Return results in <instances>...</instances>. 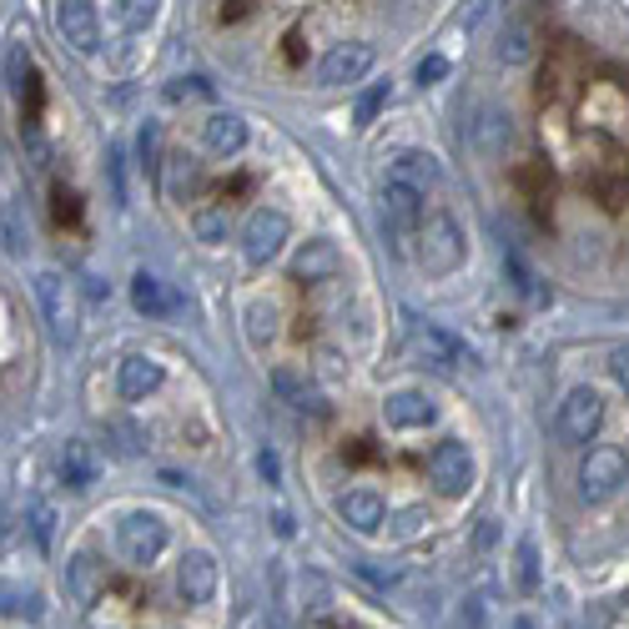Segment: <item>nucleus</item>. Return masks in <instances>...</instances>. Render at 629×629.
Wrapping results in <instances>:
<instances>
[{
    "instance_id": "nucleus-33",
    "label": "nucleus",
    "mask_w": 629,
    "mask_h": 629,
    "mask_svg": "<svg viewBox=\"0 0 629 629\" xmlns=\"http://www.w3.org/2000/svg\"><path fill=\"white\" fill-rule=\"evenodd\" d=\"M449 76V56H423L418 60V86H439Z\"/></svg>"
},
{
    "instance_id": "nucleus-34",
    "label": "nucleus",
    "mask_w": 629,
    "mask_h": 629,
    "mask_svg": "<svg viewBox=\"0 0 629 629\" xmlns=\"http://www.w3.org/2000/svg\"><path fill=\"white\" fill-rule=\"evenodd\" d=\"M609 373H615V383L629 393V347H615V357H609Z\"/></svg>"
},
{
    "instance_id": "nucleus-37",
    "label": "nucleus",
    "mask_w": 629,
    "mask_h": 629,
    "mask_svg": "<svg viewBox=\"0 0 629 629\" xmlns=\"http://www.w3.org/2000/svg\"><path fill=\"white\" fill-rule=\"evenodd\" d=\"M514 629H539V625H529V619H519V625H514Z\"/></svg>"
},
{
    "instance_id": "nucleus-2",
    "label": "nucleus",
    "mask_w": 629,
    "mask_h": 629,
    "mask_svg": "<svg viewBox=\"0 0 629 629\" xmlns=\"http://www.w3.org/2000/svg\"><path fill=\"white\" fill-rule=\"evenodd\" d=\"M117 554L131 570H152L156 559L167 554V523L152 509H131L117 519Z\"/></svg>"
},
{
    "instance_id": "nucleus-36",
    "label": "nucleus",
    "mask_w": 629,
    "mask_h": 629,
    "mask_svg": "<svg viewBox=\"0 0 629 629\" xmlns=\"http://www.w3.org/2000/svg\"><path fill=\"white\" fill-rule=\"evenodd\" d=\"M494 5H499V0H478L474 11H468V25H478V21H484V15H488V11H494Z\"/></svg>"
},
{
    "instance_id": "nucleus-26",
    "label": "nucleus",
    "mask_w": 629,
    "mask_h": 629,
    "mask_svg": "<svg viewBox=\"0 0 629 629\" xmlns=\"http://www.w3.org/2000/svg\"><path fill=\"white\" fill-rule=\"evenodd\" d=\"M156 11H162V0H117V21L126 25V31H142V25H152Z\"/></svg>"
},
{
    "instance_id": "nucleus-14",
    "label": "nucleus",
    "mask_w": 629,
    "mask_h": 629,
    "mask_svg": "<svg viewBox=\"0 0 629 629\" xmlns=\"http://www.w3.org/2000/svg\"><path fill=\"white\" fill-rule=\"evenodd\" d=\"M418 353H423L439 373H459L463 363H474V353H468V347H463L453 333L433 328V322H423V328H418Z\"/></svg>"
},
{
    "instance_id": "nucleus-29",
    "label": "nucleus",
    "mask_w": 629,
    "mask_h": 629,
    "mask_svg": "<svg viewBox=\"0 0 629 629\" xmlns=\"http://www.w3.org/2000/svg\"><path fill=\"white\" fill-rule=\"evenodd\" d=\"M504 267H509V277H514V287H519L523 297H529V302H549V293L544 287H539V277L529 273V267H523L519 257H504Z\"/></svg>"
},
{
    "instance_id": "nucleus-15",
    "label": "nucleus",
    "mask_w": 629,
    "mask_h": 629,
    "mask_svg": "<svg viewBox=\"0 0 629 629\" xmlns=\"http://www.w3.org/2000/svg\"><path fill=\"white\" fill-rule=\"evenodd\" d=\"M162 378H167V373H162V363H156V357H146V353H136V357H126V363H121L117 388H121V398H126V404H142V398H152V393L162 388Z\"/></svg>"
},
{
    "instance_id": "nucleus-23",
    "label": "nucleus",
    "mask_w": 629,
    "mask_h": 629,
    "mask_svg": "<svg viewBox=\"0 0 629 629\" xmlns=\"http://www.w3.org/2000/svg\"><path fill=\"white\" fill-rule=\"evenodd\" d=\"M388 101H393V86H388V81H373L368 91L357 96V107H353V121H357V126H373V121L383 117V107H388Z\"/></svg>"
},
{
    "instance_id": "nucleus-31",
    "label": "nucleus",
    "mask_w": 629,
    "mask_h": 629,
    "mask_svg": "<svg viewBox=\"0 0 629 629\" xmlns=\"http://www.w3.org/2000/svg\"><path fill=\"white\" fill-rule=\"evenodd\" d=\"M519 584L523 589H539V549L529 539L519 544Z\"/></svg>"
},
{
    "instance_id": "nucleus-27",
    "label": "nucleus",
    "mask_w": 629,
    "mask_h": 629,
    "mask_svg": "<svg viewBox=\"0 0 629 629\" xmlns=\"http://www.w3.org/2000/svg\"><path fill=\"white\" fill-rule=\"evenodd\" d=\"M273 388L283 393V398H287V404H293V408H308V404H318V398H312V388H308V383H302V378H297L293 368H277V373H273Z\"/></svg>"
},
{
    "instance_id": "nucleus-20",
    "label": "nucleus",
    "mask_w": 629,
    "mask_h": 629,
    "mask_svg": "<svg viewBox=\"0 0 629 629\" xmlns=\"http://www.w3.org/2000/svg\"><path fill=\"white\" fill-rule=\"evenodd\" d=\"M56 474H60V484L66 488H91L96 484V459H91V449L86 443H66V453H60V463H56Z\"/></svg>"
},
{
    "instance_id": "nucleus-25",
    "label": "nucleus",
    "mask_w": 629,
    "mask_h": 629,
    "mask_svg": "<svg viewBox=\"0 0 629 629\" xmlns=\"http://www.w3.org/2000/svg\"><path fill=\"white\" fill-rule=\"evenodd\" d=\"M0 615H25V619H41V599L31 589H15V584H0Z\"/></svg>"
},
{
    "instance_id": "nucleus-32",
    "label": "nucleus",
    "mask_w": 629,
    "mask_h": 629,
    "mask_svg": "<svg viewBox=\"0 0 629 629\" xmlns=\"http://www.w3.org/2000/svg\"><path fill=\"white\" fill-rule=\"evenodd\" d=\"M167 96L172 101H197V96H212V86H207L202 76H181V81L167 86Z\"/></svg>"
},
{
    "instance_id": "nucleus-24",
    "label": "nucleus",
    "mask_w": 629,
    "mask_h": 629,
    "mask_svg": "<svg viewBox=\"0 0 629 629\" xmlns=\"http://www.w3.org/2000/svg\"><path fill=\"white\" fill-rule=\"evenodd\" d=\"M247 338H252V347H267L277 338V312H273V302H252L247 308Z\"/></svg>"
},
{
    "instance_id": "nucleus-8",
    "label": "nucleus",
    "mask_w": 629,
    "mask_h": 629,
    "mask_svg": "<svg viewBox=\"0 0 629 629\" xmlns=\"http://www.w3.org/2000/svg\"><path fill=\"white\" fill-rule=\"evenodd\" d=\"M368 71H373L368 41H343V46H333L318 60V86H347V81H363Z\"/></svg>"
},
{
    "instance_id": "nucleus-18",
    "label": "nucleus",
    "mask_w": 629,
    "mask_h": 629,
    "mask_svg": "<svg viewBox=\"0 0 629 629\" xmlns=\"http://www.w3.org/2000/svg\"><path fill=\"white\" fill-rule=\"evenodd\" d=\"M131 308L142 312V318H172V312H177V297L167 293L162 277L136 273V277H131Z\"/></svg>"
},
{
    "instance_id": "nucleus-30",
    "label": "nucleus",
    "mask_w": 629,
    "mask_h": 629,
    "mask_svg": "<svg viewBox=\"0 0 629 629\" xmlns=\"http://www.w3.org/2000/svg\"><path fill=\"white\" fill-rule=\"evenodd\" d=\"M31 534H36L41 549H51V534H56V509L51 504H31Z\"/></svg>"
},
{
    "instance_id": "nucleus-4",
    "label": "nucleus",
    "mask_w": 629,
    "mask_h": 629,
    "mask_svg": "<svg viewBox=\"0 0 629 629\" xmlns=\"http://www.w3.org/2000/svg\"><path fill=\"white\" fill-rule=\"evenodd\" d=\"M428 478H433V488L443 499H459V494L474 488V453L463 449L459 439H443L439 449L428 453Z\"/></svg>"
},
{
    "instance_id": "nucleus-7",
    "label": "nucleus",
    "mask_w": 629,
    "mask_h": 629,
    "mask_svg": "<svg viewBox=\"0 0 629 629\" xmlns=\"http://www.w3.org/2000/svg\"><path fill=\"white\" fill-rule=\"evenodd\" d=\"M605 423V398L594 388H574L564 404H559V433L570 443H589Z\"/></svg>"
},
{
    "instance_id": "nucleus-3",
    "label": "nucleus",
    "mask_w": 629,
    "mask_h": 629,
    "mask_svg": "<svg viewBox=\"0 0 629 629\" xmlns=\"http://www.w3.org/2000/svg\"><path fill=\"white\" fill-rule=\"evenodd\" d=\"M629 484V463L619 449H589L580 463V499L584 504H609L619 488Z\"/></svg>"
},
{
    "instance_id": "nucleus-9",
    "label": "nucleus",
    "mask_w": 629,
    "mask_h": 629,
    "mask_svg": "<svg viewBox=\"0 0 629 629\" xmlns=\"http://www.w3.org/2000/svg\"><path fill=\"white\" fill-rule=\"evenodd\" d=\"M56 31H60V41H66L71 51H81V56H91V51L101 46V21H96L91 0H60L56 5Z\"/></svg>"
},
{
    "instance_id": "nucleus-12",
    "label": "nucleus",
    "mask_w": 629,
    "mask_h": 629,
    "mask_svg": "<svg viewBox=\"0 0 629 629\" xmlns=\"http://www.w3.org/2000/svg\"><path fill=\"white\" fill-rule=\"evenodd\" d=\"M338 273H343V252H338V242H328V238L302 242V252L293 257L297 283H328V277H338Z\"/></svg>"
},
{
    "instance_id": "nucleus-1",
    "label": "nucleus",
    "mask_w": 629,
    "mask_h": 629,
    "mask_svg": "<svg viewBox=\"0 0 629 629\" xmlns=\"http://www.w3.org/2000/svg\"><path fill=\"white\" fill-rule=\"evenodd\" d=\"M418 262L428 267V277H449L463 267V257H468V242H463V227L453 222L449 212H428L423 227H418Z\"/></svg>"
},
{
    "instance_id": "nucleus-6",
    "label": "nucleus",
    "mask_w": 629,
    "mask_h": 629,
    "mask_svg": "<svg viewBox=\"0 0 629 629\" xmlns=\"http://www.w3.org/2000/svg\"><path fill=\"white\" fill-rule=\"evenodd\" d=\"M287 232H293V222H287L277 207H257V212L247 217V227H242V252H247V262H273L277 252L287 247Z\"/></svg>"
},
{
    "instance_id": "nucleus-35",
    "label": "nucleus",
    "mask_w": 629,
    "mask_h": 629,
    "mask_svg": "<svg viewBox=\"0 0 629 629\" xmlns=\"http://www.w3.org/2000/svg\"><path fill=\"white\" fill-rule=\"evenodd\" d=\"M257 468H262V478H267V484H277V474H283V468H277V453H262Z\"/></svg>"
},
{
    "instance_id": "nucleus-17",
    "label": "nucleus",
    "mask_w": 629,
    "mask_h": 629,
    "mask_svg": "<svg viewBox=\"0 0 629 629\" xmlns=\"http://www.w3.org/2000/svg\"><path fill=\"white\" fill-rule=\"evenodd\" d=\"M202 136H207V152L238 156L242 146H247V121H242L238 111H212V117H207V126H202Z\"/></svg>"
},
{
    "instance_id": "nucleus-16",
    "label": "nucleus",
    "mask_w": 629,
    "mask_h": 629,
    "mask_svg": "<svg viewBox=\"0 0 629 629\" xmlns=\"http://www.w3.org/2000/svg\"><path fill=\"white\" fill-rule=\"evenodd\" d=\"M383 418H388V428H428L439 418V408L428 404L418 388H398L383 398Z\"/></svg>"
},
{
    "instance_id": "nucleus-21",
    "label": "nucleus",
    "mask_w": 629,
    "mask_h": 629,
    "mask_svg": "<svg viewBox=\"0 0 629 629\" xmlns=\"http://www.w3.org/2000/svg\"><path fill=\"white\" fill-rule=\"evenodd\" d=\"M191 232H197V242H207V247H222L227 232H232V217H227V207H202V212L191 217Z\"/></svg>"
},
{
    "instance_id": "nucleus-22",
    "label": "nucleus",
    "mask_w": 629,
    "mask_h": 629,
    "mask_svg": "<svg viewBox=\"0 0 629 629\" xmlns=\"http://www.w3.org/2000/svg\"><path fill=\"white\" fill-rule=\"evenodd\" d=\"M529 56H534V31H529V21H514L499 41V60L519 66V60H529Z\"/></svg>"
},
{
    "instance_id": "nucleus-13",
    "label": "nucleus",
    "mask_w": 629,
    "mask_h": 629,
    "mask_svg": "<svg viewBox=\"0 0 629 629\" xmlns=\"http://www.w3.org/2000/svg\"><path fill=\"white\" fill-rule=\"evenodd\" d=\"M383 499L373 494V488H347V494H338V519L353 529V534H378L383 529Z\"/></svg>"
},
{
    "instance_id": "nucleus-28",
    "label": "nucleus",
    "mask_w": 629,
    "mask_h": 629,
    "mask_svg": "<svg viewBox=\"0 0 629 629\" xmlns=\"http://www.w3.org/2000/svg\"><path fill=\"white\" fill-rule=\"evenodd\" d=\"M509 142V121H504L499 107H488L484 121H478V146H488V152H499V146Z\"/></svg>"
},
{
    "instance_id": "nucleus-11",
    "label": "nucleus",
    "mask_w": 629,
    "mask_h": 629,
    "mask_svg": "<svg viewBox=\"0 0 629 629\" xmlns=\"http://www.w3.org/2000/svg\"><path fill=\"white\" fill-rule=\"evenodd\" d=\"M388 181L393 187L418 191V197H428V191L443 187V167H439V156L433 152H398L393 156V167H388Z\"/></svg>"
},
{
    "instance_id": "nucleus-10",
    "label": "nucleus",
    "mask_w": 629,
    "mask_h": 629,
    "mask_svg": "<svg viewBox=\"0 0 629 629\" xmlns=\"http://www.w3.org/2000/svg\"><path fill=\"white\" fill-rule=\"evenodd\" d=\"M217 584H222V570H217V559L207 554V549H187L177 564V594L187 599V605H207L217 594Z\"/></svg>"
},
{
    "instance_id": "nucleus-19",
    "label": "nucleus",
    "mask_w": 629,
    "mask_h": 629,
    "mask_svg": "<svg viewBox=\"0 0 629 629\" xmlns=\"http://www.w3.org/2000/svg\"><path fill=\"white\" fill-rule=\"evenodd\" d=\"M66 594H71L76 605H96L101 599V564L91 554L66 559Z\"/></svg>"
},
{
    "instance_id": "nucleus-5",
    "label": "nucleus",
    "mask_w": 629,
    "mask_h": 629,
    "mask_svg": "<svg viewBox=\"0 0 629 629\" xmlns=\"http://www.w3.org/2000/svg\"><path fill=\"white\" fill-rule=\"evenodd\" d=\"M36 302H41V318L51 328V343H76V302H71V287L60 273H41L36 277Z\"/></svg>"
}]
</instances>
